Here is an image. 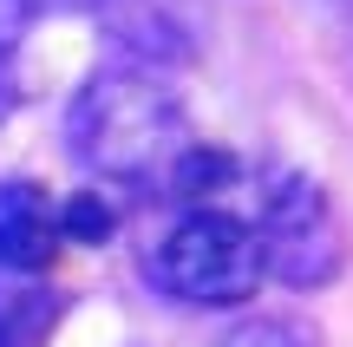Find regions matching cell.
<instances>
[{
	"mask_svg": "<svg viewBox=\"0 0 353 347\" xmlns=\"http://www.w3.org/2000/svg\"><path fill=\"white\" fill-rule=\"evenodd\" d=\"M190 112L176 99L170 72L138 59H112L85 72V86L65 105V151L99 184H151L190 151Z\"/></svg>",
	"mask_w": 353,
	"mask_h": 347,
	"instance_id": "1",
	"label": "cell"
},
{
	"mask_svg": "<svg viewBox=\"0 0 353 347\" xmlns=\"http://www.w3.org/2000/svg\"><path fill=\"white\" fill-rule=\"evenodd\" d=\"M151 288L176 308H242L262 288V243L255 223L216 204H190L151 249Z\"/></svg>",
	"mask_w": 353,
	"mask_h": 347,
	"instance_id": "2",
	"label": "cell"
},
{
	"mask_svg": "<svg viewBox=\"0 0 353 347\" xmlns=\"http://www.w3.org/2000/svg\"><path fill=\"white\" fill-rule=\"evenodd\" d=\"M255 243H262V269L288 288H327L347 269V223L334 210L327 184L307 170H262L255 184Z\"/></svg>",
	"mask_w": 353,
	"mask_h": 347,
	"instance_id": "3",
	"label": "cell"
},
{
	"mask_svg": "<svg viewBox=\"0 0 353 347\" xmlns=\"http://www.w3.org/2000/svg\"><path fill=\"white\" fill-rule=\"evenodd\" d=\"M59 243L52 197L33 177H0V275H39Z\"/></svg>",
	"mask_w": 353,
	"mask_h": 347,
	"instance_id": "4",
	"label": "cell"
},
{
	"mask_svg": "<svg viewBox=\"0 0 353 347\" xmlns=\"http://www.w3.org/2000/svg\"><path fill=\"white\" fill-rule=\"evenodd\" d=\"M59 315H65L59 288L26 282V275L0 282V347H46L52 328H59Z\"/></svg>",
	"mask_w": 353,
	"mask_h": 347,
	"instance_id": "5",
	"label": "cell"
},
{
	"mask_svg": "<svg viewBox=\"0 0 353 347\" xmlns=\"http://www.w3.org/2000/svg\"><path fill=\"white\" fill-rule=\"evenodd\" d=\"M229 177H236V157L229 151H210V144H190L183 157L170 164V190L176 197H190V204H210L216 190H229Z\"/></svg>",
	"mask_w": 353,
	"mask_h": 347,
	"instance_id": "6",
	"label": "cell"
},
{
	"mask_svg": "<svg viewBox=\"0 0 353 347\" xmlns=\"http://www.w3.org/2000/svg\"><path fill=\"white\" fill-rule=\"evenodd\" d=\"M216 347H321V335L301 315H249V321H236Z\"/></svg>",
	"mask_w": 353,
	"mask_h": 347,
	"instance_id": "7",
	"label": "cell"
},
{
	"mask_svg": "<svg viewBox=\"0 0 353 347\" xmlns=\"http://www.w3.org/2000/svg\"><path fill=\"white\" fill-rule=\"evenodd\" d=\"M112 230H118V210L105 204V190H72V197H65V210H59V236H65V243L99 249Z\"/></svg>",
	"mask_w": 353,
	"mask_h": 347,
	"instance_id": "8",
	"label": "cell"
},
{
	"mask_svg": "<svg viewBox=\"0 0 353 347\" xmlns=\"http://www.w3.org/2000/svg\"><path fill=\"white\" fill-rule=\"evenodd\" d=\"M52 13H99V0H0V52H13Z\"/></svg>",
	"mask_w": 353,
	"mask_h": 347,
	"instance_id": "9",
	"label": "cell"
},
{
	"mask_svg": "<svg viewBox=\"0 0 353 347\" xmlns=\"http://www.w3.org/2000/svg\"><path fill=\"white\" fill-rule=\"evenodd\" d=\"M20 112V72H13V52H0V125Z\"/></svg>",
	"mask_w": 353,
	"mask_h": 347,
	"instance_id": "10",
	"label": "cell"
}]
</instances>
